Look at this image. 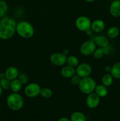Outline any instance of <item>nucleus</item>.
Segmentation results:
<instances>
[{
    "mask_svg": "<svg viewBox=\"0 0 120 121\" xmlns=\"http://www.w3.org/2000/svg\"><path fill=\"white\" fill-rule=\"evenodd\" d=\"M16 22L12 18L5 16L0 20V39H11L16 33Z\"/></svg>",
    "mask_w": 120,
    "mask_h": 121,
    "instance_id": "1",
    "label": "nucleus"
},
{
    "mask_svg": "<svg viewBox=\"0 0 120 121\" xmlns=\"http://www.w3.org/2000/svg\"><path fill=\"white\" fill-rule=\"evenodd\" d=\"M34 32V27L28 21H21L16 23V33L23 39H30L33 37Z\"/></svg>",
    "mask_w": 120,
    "mask_h": 121,
    "instance_id": "2",
    "label": "nucleus"
},
{
    "mask_svg": "<svg viewBox=\"0 0 120 121\" xmlns=\"http://www.w3.org/2000/svg\"><path fill=\"white\" fill-rule=\"evenodd\" d=\"M7 105L10 109L12 111H19L21 109L24 104V100L22 96L18 93L12 92L7 98Z\"/></svg>",
    "mask_w": 120,
    "mask_h": 121,
    "instance_id": "3",
    "label": "nucleus"
},
{
    "mask_svg": "<svg viewBox=\"0 0 120 121\" xmlns=\"http://www.w3.org/2000/svg\"><path fill=\"white\" fill-rule=\"evenodd\" d=\"M96 86V83L95 80L91 77L88 76L81 78L78 87L81 92L88 95L94 92Z\"/></svg>",
    "mask_w": 120,
    "mask_h": 121,
    "instance_id": "4",
    "label": "nucleus"
},
{
    "mask_svg": "<svg viewBox=\"0 0 120 121\" xmlns=\"http://www.w3.org/2000/svg\"><path fill=\"white\" fill-rule=\"evenodd\" d=\"M96 48V46L94 40H89L85 41L81 44L80 50L82 55L88 56L93 54Z\"/></svg>",
    "mask_w": 120,
    "mask_h": 121,
    "instance_id": "5",
    "label": "nucleus"
},
{
    "mask_svg": "<svg viewBox=\"0 0 120 121\" xmlns=\"http://www.w3.org/2000/svg\"><path fill=\"white\" fill-rule=\"evenodd\" d=\"M91 21L90 19L86 16L78 17L76 19L75 25L76 28L81 31H87L88 30L91 29Z\"/></svg>",
    "mask_w": 120,
    "mask_h": 121,
    "instance_id": "6",
    "label": "nucleus"
},
{
    "mask_svg": "<svg viewBox=\"0 0 120 121\" xmlns=\"http://www.w3.org/2000/svg\"><path fill=\"white\" fill-rule=\"evenodd\" d=\"M41 87L36 83H30L25 86L24 89V93L25 96L30 98H35L40 95Z\"/></svg>",
    "mask_w": 120,
    "mask_h": 121,
    "instance_id": "7",
    "label": "nucleus"
},
{
    "mask_svg": "<svg viewBox=\"0 0 120 121\" xmlns=\"http://www.w3.org/2000/svg\"><path fill=\"white\" fill-rule=\"evenodd\" d=\"M67 56L62 53H54L49 56V61L56 66H64L67 63Z\"/></svg>",
    "mask_w": 120,
    "mask_h": 121,
    "instance_id": "8",
    "label": "nucleus"
},
{
    "mask_svg": "<svg viewBox=\"0 0 120 121\" xmlns=\"http://www.w3.org/2000/svg\"><path fill=\"white\" fill-rule=\"evenodd\" d=\"M75 72L77 75L81 78H85L90 76L92 73V67L90 65L87 63H82L79 64L78 66L76 67Z\"/></svg>",
    "mask_w": 120,
    "mask_h": 121,
    "instance_id": "9",
    "label": "nucleus"
},
{
    "mask_svg": "<svg viewBox=\"0 0 120 121\" xmlns=\"http://www.w3.org/2000/svg\"><path fill=\"white\" fill-rule=\"evenodd\" d=\"M100 102V98L95 92L87 95V97L86 98V104L89 108H96L99 105Z\"/></svg>",
    "mask_w": 120,
    "mask_h": 121,
    "instance_id": "10",
    "label": "nucleus"
},
{
    "mask_svg": "<svg viewBox=\"0 0 120 121\" xmlns=\"http://www.w3.org/2000/svg\"><path fill=\"white\" fill-rule=\"evenodd\" d=\"M5 76L7 79L9 80H13L15 79H17L18 77L19 71L16 67L14 66H9L7 69L5 70L4 72Z\"/></svg>",
    "mask_w": 120,
    "mask_h": 121,
    "instance_id": "11",
    "label": "nucleus"
},
{
    "mask_svg": "<svg viewBox=\"0 0 120 121\" xmlns=\"http://www.w3.org/2000/svg\"><path fill=\"white\" fill-rule=\"evenodd\" d=\"M109 13L114 17H120V0H114L109 6Z\"/></svg>",
    "mask_w": 120,
    "mask_h": 121,
    "instance_id": "12",
    "label": "nucleus"
},
{
    "mask_svg": "<svg viewBox=\"0 0 120 121\" xmlns=\"http://www.w3.org/2000/svg\"><path fill=\"white\" fill-rule=\"evenodd\" d=\"M105 25L102 20L97 19L91 22V29L95 33H100L104 30Z\"/></svg>",
    "mask_w": 120,
    "mask_h": 121,
    "instance_id": "13",
    "label": "nucleus"
},
{
    "mask_svg": "<svg viewBox=\"0 0 120 121\" xmlns=\"http://www.w3.org/2000/svg\"><path fill=\"white\" fill-rule=\"evenodd\" d=\"M76 74L75 68L71 66H64L61 70V74L62 77L66 79H70L74 74Z\"/></svg>",
    "mask_w": 120,
    "mask_h": 121,
    "instance_id": "14",
    "label": "nucleus"
},
{
    "mask_svg": "<svg viewBox=\"0 0 120 121\" xmlns=\"http://www.w3.org/2000/svg\"><path fill=\"white\" fill-rule=\"evenodd\" d=\"M93 40L95 42L96 46L98 47L104 48L109 44L108 39L104 35H97L94 38Z\"/></svg>",
    "mask_w": 120,
    "mask_h": 121,
    "instance_id": "15",
    "label": "nucleus"
},
{
    "mask_svg": "<svg viewBox=\"0 0 120 121\" xmlns=\"http://www.w3.org/2000/svg\"><path fill=\"white\" fill-rule=\"evenodd\" d=\"M94 92L100 98H104V97L107 96L108 95V91L107 87L101 84V85H96L95 90H94Z\"/></svg>",
    "mask_w": 120,
    "mask_h": 121,
    "instance_id": "16",
    "label": "nucleus"
},
{
    "mask_svg": "<svg viewBox=\"0 0 120 121\" xmlns=\"http://www.w3.org/2000/svg\"><path fill=\"white\" fill-rule=\"evenodd\" d=\"M110 74L114 79H120V62L115 63L111 66Z\"/></svg>",
    "mask_w": 120,
    "mask_h": 121,
    "instance_id": "17",
    "label": "nucleus"
},
{
    "mask_svg": "<svg viewBox=\"0 0 120 121\" xmlns=\"http://www.w3.org/2000/svg\"><path fill=\"white\" fill-rule=\"evenodd\" d=\"M22 84L21 82L18 80V79H15L14 80L11 81L10 89L12 92L14 93H18L21 90L22 87Z\"/></svg>",
    "mask_w": 120,
    "mask_h": 121,
    "instance_id": "18",
    "label": "nucleus"
},
{
    "mask_svg": "<svg viewBox=\"0 0 120 121\" xmlns=\"http://www.w3.org/2000/svg\"><path fill=\"white\" fill-rule=\"evenodd\" d=\"M114 81V78L112 76L111 74L109 73H107L102 76L101 79V82L103 85L106 87H109L111 86Z\"/></svg>",
    "mask_w": 120,
    "mask_h": 121,
    "instance_id": "19",
    "label": "nucleus"
},
{
    "mask_svg": "<svg viewBox=\"0 0 120 121\" xmlns=\"http://www.w3.org/2000/svg\"><path fill=\"white\" fill-rule=\"evenodd\" d=\"M67 63L68 66L76 68L80 64L79 59L77 57L74 55H68L67 58Z\"/></svg>",
    "mask_w": 120,
    "mask_h": 121,
    "instance_id": "20",
    "label": "nucleus"
},
{
    "mask_svg": "<svg viewBox=\"0 0 120 121\" xmlns=\"http://www.w3.org/2000/svg\"><path fill=\"white\" fill-rule=\"evenodd\" d=\"M120 34V29L116 26L109 27L107 31V35L110 39H115Z\"/></svg>",
    "mask_w": 120,
    "mask_h": 121,
    "instance_id": "21",
    "label": "nucleus"
},
{
    "mask_svg": "<svg viewBox=\"0 0 120 121\" xmlns=\"http://www.w3.org/2000/svg\"><path fill=\"white\" fill-rule=\"evenodd\" d=\"M71 121H87L85 115L80 112H75L71 116Z\"/></svg>",
    "mask_w": 120,
    "mask_h": 121,
    "instance_id": "22",
    "label": "nucleus"
},
{
    "mask_svg": "<svg viewBox=\"0 0 120 121\" xmlns=\"http://www.w3.org/2000/svg\"><path fill=\"white\" fill-rule=\"evenodd\" d=\"M8 11V7L7 3L4 0H0V18L6 16Z\"/></svg>",
    "mask_w": 120,
    "mask_h": 121,
    "instance_id": "23",
    "label": "nucleus"
},
{
    "mask_svg": "<svg viewBox=\"0 0 120 121\" xmlns=\"http://www.w3.org/2000/svg\"><path fill=\"white\" fill-rule=\"evenodd\" d=\"M52 94L53 93L51 89L48 87H43V88H41L40 95H41L42 98L48 99L52 96Z\"/></svg>",
    "mask_w": 120,
    "mask_h": 121,
    "instance_id": "24",
    "label": "nucleus"
},
{
    "mask_svg": "<svg viewBox=\"0 0 120 121\" xmlns=\"http://www.w3.org/2000/svg\"><path fill=\"white\" fill-rule=\"evenodd\" d=\"M92 54L95 59H101L105 55L104 49V48H102V47H98V48H96V49L95 50Z\"/></svg>",
    "mask_w": 120,
    "mask_h": 121,
    "instance_id": "25",
    "label": "nucleus"
},
{
    "mask_svg": "<svg viewBox=\"0 0 120 121\" xmlns=\"http://www.w3.org/2000/svg\"><path fill=\"white\" fill-rule=\"evenodd\" d=\"M0 86L3 90L7 91V90L10 89L11 80H8L6 78L0 79Z\"/></svg>",
    "mask_w": 120,
    "mask_h": 121,
    "instance_id": "26",
    "label": "nucleus"
},
{
    "mask_svg": "<svg viewBox=\"0 0 120 121\" xmlns=\"http://www.w3.org/2000/svg\"><path fill=\"white\" fill-rule=\"evenodd\" d=\"M70 79L71 83L72 85H74V86H78L79 83H80V81H81V78L76 74H75L72 77H71Z\"/></svg>",
    "mask_w": 120,
    "mask_h": 121,
    "instance_id": "27",
    "label": "nucleus"
},
{
    "mask_svg": "<svg viewBox=\"0 0 120 121\" xmlns=\"http://www.w3.org/2000/svg\"><path fill=\"white\" fill-rule=\"evenodd\" d=\"M18 79L21 82V83L22 85H26L27 84L28 82V77L27 76V74L24 73H20L19 74L18 77Z\"/></svg>",
    "mask_w": 120,
    "mask_h": 121,
    "instance_id": "28",
    "label": "nucleus"
},
{
    "mask_svg": "<svg viewBox=\"0 0 120 121\" xmlns=\"http://www.w3.org/2000/svg\"><path fill=\"white\" fill-rule=\"evenodd\" d=\"M104 49L105 55V54L106 55H107V54H109V53L112 52V47H111V46H109V44L107 46H106L105 47H104Z\"/></svg>",
    "mask_w": 120,
    "mask_h": 121,
    "instance_id": "29",
    "label": "nucleus"
},
{
    "mask_svg": "<svg viewBox=\"0 0 120 121\" xmlns=\"http://www.w3.org/2000/svg\"><path fill=\"white\" fill-rule=\"evenodd\" d=\"M111 70V66H109V65H107L104 67V71L106 73H110Z\"/></svg>",
    "mask_w": 120,
    "mask_h": 121,
    "instance_id": "30",
    "label": "nucleus"
},
{
    "mask_svg": "<svg viewBox=\"0 0 120 121\" xmlns=\"http://www.w3.org/2000/svg\"><path fill=\"white\" fill-rule=\"evenodd\" d=\"M62 53H63V54H64L65 56H68L69 55V50L68 49L64 50L63 52H62Z\"/></svg>",
    "mask_w": 120,
    "mask_h": 121,
    "instance_id": "31",
    "label": "nucleus"
},
{
    "mask_svg": "<svg viewBox=\"0 0 120 121\" xmlns=\"http://www.w3.org/2000/svg\"><path fill=\"white\" fill-rule=\"evenodd\" d=\"M58 121H71V120H69L68 118H65V117H62V118H60Z\"/></svg>",
    "mask_w": 120,
    "mask_h": 121,
    "instance_id": "32",
    "label": "nucleus"
},
{
    "mask_svg": "<svg viewBox=\"0 0 120 121\" xmlns=\"http://www.w3.org/2000/svg\"><path fill=\"white\" fill-rule=\"evenodd\" d=\"M92 32L93 31L91 30V29H89L88 30H87V31H85V33L88 35H91L92 34Z\"/></svg>",
    "mask_w": 120,
    "mask_h": 121,
    "instance_id": "33",
    "label": "nucleus"
},
{
    "mask_svg": "<svg viewBox=\"0 0 120 121\" xmlns=\"http://www.w3.org/2000/svg\"><path fill=\"white\" fill-rule=\"evenodd\" d=\"M5 78V73H0V79H4Z\"/></svg>",
    "mask_w": 120,
    "mask_h": 121,
    "instance_id": "34",
    "label": "nucleus"
},
{
    "mask_svg": "<svg viewBox=\"0 0 120 121\" xmlns=\"http://www.w3.org/2000/svg\"><path fill=\"white\" fill-rule=\"evenodd\" d=\"M2 92H3V89H2V88L1 87V86H0V98H1V96H2Z\"/></svg>",
    "mask_w": 120,
    "mask_h": 121,
    "instance_id": "35",
    "label": "nucleus"
},
{
    "mask_svg": "<svg viewBox=\"0 0 120 121\" xmlns=\"http://www.w3.org/2000/svg\"><path fill=\"white\" fill-rule=\"evenodd\" d=\"M84 1L87 2H92L94 1H96V0H84Z\"/></svg>",
    "mask_w": 120,
    "mask_h": 121,
    "instance_id": "36",
    "label": "nucleus"
}]
</instances>
